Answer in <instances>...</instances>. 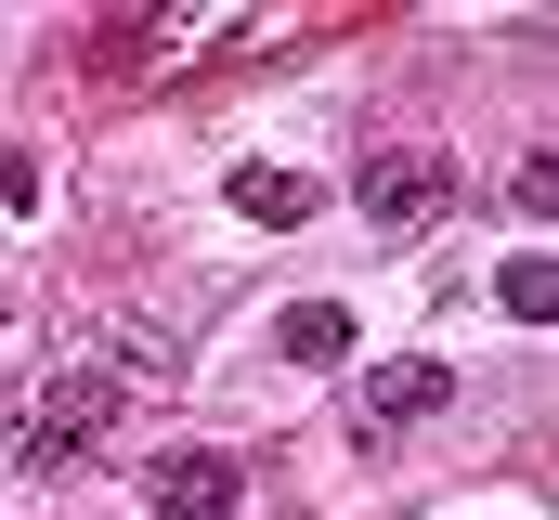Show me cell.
<instances>
[{
  "mask_svg": "<svg viewBox=\"0 0 559 520\" xmlns=\"http://www.w3.org/2000/svg\"><path fill=\"white\" fill-rule=\"evenodd\" d=\"M274 352L286 365H338V352H352V312H338V299H299V312L274 326Z\"/></svg>",
  "mask_w": 559,
  "mask_h": 520,
  "instance_id": "obj_5",
  "label": "cell"
},
{
  "mask_svg": "<svg viewBox=\"0 0 559 520\" xmlns=\"http://www.w3.org/2000/svg\"><path fill=\"white\" fill-rule=\"evenodd\" d=\"M143 39H169V13H118V26H92V66H131Z\"/></svg>",
  "mask_w": 559,
  "mask_h": 520,
  "instance_id": "obj_8",
  "label": "cell"
},
{
  "mask_svg": "<svg viewBox=\"0 0 559 520\" xmlns=\"http://www.w3.org/2000/svg\"><path fill=\"white\" fill-rule=\"evenodd\" d=\"M118 390H131V378H118L105 352H66V365L39 378V403H26V429H13V456H26L39 482H66V469H79V456H92V442L118 429Z\"/></svg>",
  "mask_w": 559,
  "mask_h": 520,
  "instance_id": "obj_1",
  "label": "cell"
},
{
  "mask_svg": "<svg viewBox=\"0 0 559 520\" xmlns=\"http://www.w3.org/2000/svg\"><path fill=\"white\" fill-rule=\"evenodd\" d=\"M442 403H455V365H429V352H404V365H378V378L352 390L365 429H417V416H442Z\"/></svg>",
  "mask_w": 559,
  "mask_h": 520,
  "instance_id": "obj_4",
  "label": "cell"
},
{
  "mask_svg": "<svg viewBox=\"0 0 559 520\" xmlns=\"http://www.w3.org/2000/svg\"><path fill=\"white\" fill-rule=\"evenodd\" d=\"M235 209H248V222H312V182H299V169H235Z\"/></svg>",
  "mask_w": 559,
  "mask_h": 520,
  "instance_id": "obj_6",
  "label": "cell"
},
{
  "mask_svg": "<svg viewBox=\"0 0 559 520\" xmlns=\"http://www.w3.org/2000/svg\"><path fill=\"white\" fill-rule=\"evenodd\" d=\"M352 209L378 222V235H429L442 209H455V156H365V182H352Z\"/></svg>",
  "mask_w": 559,
  "mask_h": 520,
  "instance_id": "obj_2",
  "label": "cell"
},
{
  "mask_svg": "<svg viewBox=\"0 0 559 520\" xmlns=\"http://www.w3.org/2000/svg\"><path fill=\"white\" fill-rule=\"evenodd\" d=\"M143 508L156 520H235L248 508V469H235L222 442H169V456L143 469Z\"/></svg>",
  "mask_w": 559,
  "mask_h": 520,
  "instance_id": "obj_3",
  "label": "cell"
},
{
  "mask_svg": "<svg viewBox=\"0 0 559 520\" xmlns=\"http://www.w3.org/2000/svg\"><path fill=\"white\" fill-rule=\"evenodd\" d=\"M495 299H508L521 326H547V312H559V273H547V260H508V273H495Z\"/></svg>",
  "mask_w": 559,
  "mask_h": 520,
  "instance_id": "obj_7",
  "label": "cell"
}]
</instances>
